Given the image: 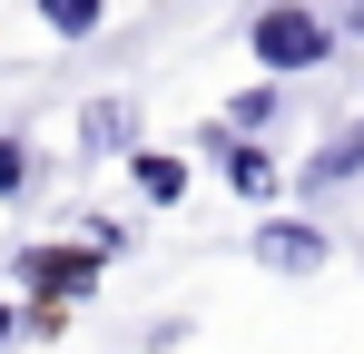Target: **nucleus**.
<instances>
[{"mask_svg":"<svg viewBox=\"0 0 364 354\" xmlns=\"http://www.w3.org/2000/svg\"><path fill=\"white\" fill-rule=\"evenodd\" d=\"M364 177V109L335 128V138H315L305 148V168H296V197H335V187H355Z\"/></svg>","mask_w":364,"mask_h":354,"instance_id":"4","label":"nucleus"},{"mask_svg":"<svg viewBox=\"0 0 364 354\" xmlns=\"http://www.w3.org/2000/svg\"><path fill=\"white\" fill-rule=\"evenodd\" d=\"M246 256H256V266H266V276H325V266H335V236L315 227V217H266V227L246 236Z\"/></svg>","mask_w":364,"mask_h":354,"instance_id":"3","label":"nucleus"},{"mask_svg":"<svg viewBox=\"0 0 364 354\" xmlns=\"http://www.w3.org/2000/svg\"><path fill=\"white\" fill-rule=\"evenodd\" d=\"M40 20H50V40H89L109 20V0H40Z\"/></svg>","mask_w":364,"mask_h":354,"instance_id":"10","label":"nucleus"},{"mask_svg":"<svg viewBox=\"0 0 364 354\" xmlns=\"http://www.w3.org/2000/svg\"><path fill=\"white\" fill-rule=\"evenodd\" d=\"M119 158H128V177H138V197H148V207H178V197H187V158H168V148H138V138H128Z\"/></svg>","mask_w":364,"mask_h":354,"instance_id":"7","label":"nucleus"},{"mask_svg":"<svg viewBox=\"0 0 364 354\" xmlns=\"http://www.w3.org/2000/svg\"><path fill=\"white\" fill-rule=\"evenodd\" d=\"M197 148L217 158V177H227L237 197H276V187H286V177H276V158H266L256 138H237V128H197Z\"/></svg>","mask_w":364,"mask_h":354,"instance_id":"5","label":"nucleus"},{"mask_svg":"<svg viewBox=\"0 0 364 354\" xmlns=\"http://www.w3.org/2000/svg\"><path fill=\"white\" fill-rule=\"evenodd\" d=\"M128 138H138V109L128 99H89L79 109V158H119Z\"/></svg>","mask_w":364,"mask_h":354,"instance_id":"6","label":"nucleus"},{"mask_svg":"<svg viewBox=\"0 0 364 354\" xmlns=\"http://www.w3.org/2000/svg\"><path fill=\"white\" fill-rule=\"evenodd\" d=\"M286 109H296V99H286V79H256V89H237V99H227V118H217V128L256 138V128H276Z\"/></svg>","mask_w":364,"mask_h":354,"instance_id":"8","label":"nucleus"},{"mask_svg":"<svg viewBox=\"0 0 364 354\" xmlns=\"http://www.w3.org/2000/svg\"><path fill=\"white\" fill-rule=\"evenodd\" d=\"M10 335H20V305H10V295H0V354H10Z\"/></svg>","mask_w":364,"mask_h":354,"instance_id":"12","label":"nucleus"},{"mask_svg":"<svg viewBox=\"0 0 364 354\" xmlns=\"http://www.w3.org/2000/svg\"><path fill=\"white\" fill-rule=\"evenodd\" d=\"M335 40H364V0H345V10H335Z\"/></svg>","mask_w":364,"mask_h":354,"instance_id":"11","label":"nucleus"},{"mask_svg":"<svg viewBox=\"0 0 364 354\" xmlns=\"http://www.w3.org/2000/svg\"><path fill=\"white\" fill-rule=\"evenodd\" d=\"M246 50H256L266 79H305V69H325V59L345 50V40H335V20H325L315 0H266V10L246 20Z\"/></svg>","mask_w":364,"mask_h":354,"instance_id":"1","label":"nucleus"},{"mask_svg":"<svg viewBox=\"0 0 364 354\" xmlns=\"http://www.w3.org/2000/svg\"><path fill=\"white\" fill-rule=\"evenodd\" d=\"M99 266H109V256H99V246H89V236H50V246H20V256H10V276H20V286H30V305H79V295H99Z\"/></svg>","mask_w":364,"mask_h":354,"instance_id":"2","label":"nucleus"},{"mask_svg":"<svg viewBox=\"0 0 364 354\" xmlns=\"http://www.w3.org/2000/svg\"><path fill=\"white\" fill-rule=\"evenodd\" d=\"M40 187V148H30V128H0V197H30Z\"/></svg>","mask_w":364,"mask_h":354,"instance_id":"9","label":"nucleus"}]
</instances>
